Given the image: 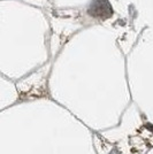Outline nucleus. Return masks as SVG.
I'll use <instances>...</instances> for the list:
<instances>
[{
    "label": "nucleus",
    "instance_id": "1",
    "mask_svg": "<svg viewBox=\"0 0 153 154\" xmlns=\"http://www.w3.org/2000/svg\"><path fill=\"white\" fill-rule=\"evenodd\" d=\"M88 13L98 19H107L112 15V7L107 0H96L91 4Z\"/></svg>",
    "mask_w": 153,
    "mask_h": 154
}]
</instances>
